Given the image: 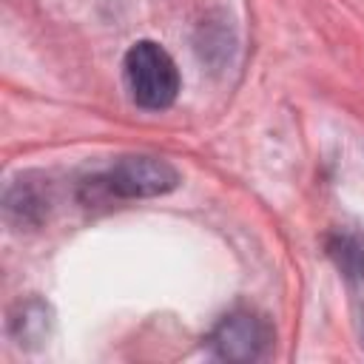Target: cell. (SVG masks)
I'll return each instance as SVG.
<instances>
[{
  "label": "cell",
  "mask_w": 364,
  "mask_h": 364,
  "mask_svg": "<svg viewBox=\"0 0 364 364\" xmlns=\"http://www.w3.org/2000/svg\"><path fill=\"white\" fill-rule=\"evenodd\" d=\"M125 85L131 100L139 108H168L176 100L179 91V71L171 60V54L151 40H139L128 48L125 63H122Z\"/></svg>",
  "instance_id": "cell-1"
},
{
  "label": "cell",
  "mask_w": 364,
  "mask_h": 364,
  "mask_svg": "<svg viewBox=\"0 0 364 364\" xmlns=\"http://www.w3.org/2000/svg\"><path fill=\"white\" fill-rule=\"evenodd\" d=\"M330 256L336 259L338 270H344L347 276L364 279V239L355 233H336L327 245Z\"/></svg>",
  "instance_id": "cell-4"
},
{
  "label": "cell",
  "mask_w": 364,
  "mask_h": 364,
  "mask_svg": "<svg viewBox=\"0 0 364 364\" xmlns=\"http://www.w3.org/2000/svg\"><path fill=\"white\" fill-rule=\"evenodd\" d=\"M270 341V324L250 310L228 313L210 333V347L225 361H256L267 353Z\"/></svg>",
  "instance_id": "cell-2"
},
{
  "label": "cell",
  "mask_w": 364,
  "mask_h": 364,
  "mask_svg": "<svg viewBox=\"0 0 364 364\" xmlns=\"http://www.w3.org/2000/svg\"><path fill=\"white\" fill-rule=\"evenodd\" d=\"M111 193L134 199V196H159L179 185V173L171 162L159 156H122L105 176Z\"/></svg>",
  "instance_id": "cell-3"
}]
</instances>
